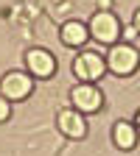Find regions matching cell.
Segmentation results:
<instances>
[{
	"label": "cell",
	"instance_id": "cell-1",
	"mask_svg": "<svg viewBox=\"0 0 140 156\" xmlns=\"http://www.w3.org/2000/svg\"><path fill=\"white\" fill-rule=\"evenodd\" d=\"M107 58V73L112 75H132L137 67H140V53L134 45H109V53L104 56Z\"/></svg>",
	"mask_w": 140,
	"mask_h": 156
},
{
	"label": "cell",
	"instance_id": "cell-2",
	"mask_svg": "<svg viewBox=\"0 0 140 156\" xmlns=\"http://www.w3.org/2000/svg\"><path fill=\"white\" fill-rule=\"evenodd\" d=\"M73 75L78 78V81L98 84L107 75V58L101 53H95V50H81L73 58Z\"/></svg>",
	"mask_w": 140,
	"mask_h": 156
},
{
	"label": "cell",
	"instance_id": "cell-3",
	"mask_svg": "<svg viewBox=\"0 0 140 156\" xmlns=\"http://www.w3.org/2000/svg\"><path fill=\"white\" fill-rule=\"evenodd\" d=\"M34 92V75L28 70H9L0 78V95L9 98V101H25Z\"/></svg>",
	"mask_w": 140,
	"mask_h": 156
},
{
	"label": "cell",
	"instance_id": "cell-4",
	"mask_svg": "<svg viewBox=\"0 0 140 156\" xmlns=\"http://www.w3.org/2000/svg\"><path fill=\"white\" fill-rule=\"evenodd\" d=\"M87 31H90V36L98 45H115L118 39H121V20L112 11H95Z\"/></svg>",
	"mask_w": 140,
	"mask_h": 156
},
{
	"label": "cell",
	"instance_id": "cell-5",
	"mask_svg": "<svg viewBox=\"0 0 140 156\" xmlns=\"http://www.w3.org/2000/svg\"><path fill=\"white\" fill-rule=\"evenodd\" d=\"M70 103H73V109H78L81 114H95V112L104 109V92L98 89L95 84L78 81L70 89Z\"/></svg>",
	"mask_w": 140,
	"mask_h": 156
},
{
	"label": "cell",
	"instance_id": "cell-6",
	"mask_svg": "<svg viewBox=\"0 0 140 156\" xmlns=\"http://www.w3.org/2000/svg\"><path fill=\"white\" fill-rule=\"evenodd\" d=\"M25 70H28L34 78L48 81V78L56 75V58H53V53L45 50V48H28V50H25Z\"/></svg>",
	"mask_w": 140,
	"mask_h": 156
},
{
	"label": "cell",
	"instance_id": "cell-7",
	"mask_svg": "<svg viewBox=\"0 0 140 156\" xmlns=\"http://www.w3.org/2000/svg\"><path fill=\"white\" fill-rule=\"evenodd\" d=\"M56 128L67 140H84L87 136V114H81L78 109H62L56 114Z\"/></svg>",
	"mask_w": 140,
	"mask_h": 156
},
{
	"label": "cell",
	"instance_id": "cell-8",
	"mask_svg": "<svg viewBox=\"0 0 140 156\" xmlns=\"http://www.w3.org/2000/svg\"><path fill=\"white\" fill-rule=\"evenodd\" d=\"M59 39L67 45V48H84L87 39H90V31L87 25L81 23V20H67V23H62V28H59Z\"/></svg>",
	"mask_w": 140,
	"mask_h": 156
},
{
	"label": "cell",
	"instance_id": "cell-9",
	"mask_svg": "<svg viewBox=\"0 0 140 156\" xmlns=\"http://www.w3.org/2000/svg\"><path fill=\"white\" fill-rule=\"evenodd\" d=\"M112 142L121 151H132L137 145V126L129 123V120H118L112 126Z\"/></svg>",
	"mask_w": 140,
	"mask_h": 156
},
{
	"label": "cell",
	"instance_id": "cell-10",
	"mask_svg": "<svg viewBox=\"0 0 140 156\" xmlns=\"http://www.w3.org/2000/svg\"><path fill=\"white\" fill-rule=\"evenodd\" d=\"M9 117H11V101L0 95V123H9Z\"/></svg>",
	"mask_w": 140,
	"mask_h": 156
},
{
	"label": "cell",
	"instance_id": "cell-11",
	"mask_svg": "<svg viewBox=\"0 0 140 156\" xmlns=\"http://www.w3.org/2000/svg\"><path fill=\"white\" fill-rule=\"evenodd\" d=\"M132 28H134V31L140 34V9H137V11L132 14Z\"/></svg>",
	"mask_w": 140,
	"mask_h": 156
},
{
	"label": "cell",
	"instance_id": "cell-12",
	"mask_svg": "<svg viewBox=\"0 0 140 156\" xmlns=\"http://www.w3.org/2000/svg\"><path fill=\"white\" fill-rule=\"evenodd\" d=\"M134 126H137V128H140V112H137V114H134Z\"/></svg>",
	"mask_w": 140,
	"mask_h": 156
}]
</instances>
